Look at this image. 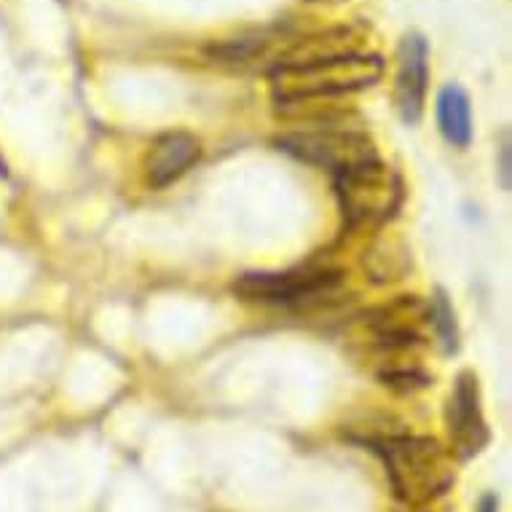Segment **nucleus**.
Wrapping results in <instances>:
<instances>
[{
	"label": "nucleus",
	"mask_w": 512,
	"mask_h": 512,
	"mask_svg": "<svg viewBox=\"0 0 512 512\" xmlns=\"http://www.w3.org/2000/svg\"><path fill=\"white\" fill-rule=\"evenodd\" d=\"M437 124L440 132L456 148H467L472 140L470 97L459 84H448L437 94Z\"/></svg>",
	"instance_id": "9d476101"
},
{
	"label": "nucleus",
	"mask_w": 512,
	"mask_h": 512,
	"mask_svg": "<svg viewBox=\"0 0 512 512\" xmlns=\"http://www.w3.org/2000/svg\"><path fill=\"white\" fill-rule=\"evenodd\" d=\"M429 84V46L421 33H408L397 46L395 105L405 124H419Z\"/></svg>",
	"instance_id": "6e6552de"
},
{
	"label": "nucleus",
	"mask_w": 512,
	"mask_h": 512,
	"mask_svg": "<svg viewBox=\"0 0 512 512\" xmlns=\"http://www.w3.org/2000/svg\"><path fill=\"white\" fill-rule=\"evenodd\" d=\"M336 194L346 226L352 231H376L397 215L405 199V183L397 169L373 159L336 175Z\"/></svg>",
	"instance_id": "7ed1b4c3"
},
{
	"label": "nucleus",
	"mask_w": 512,
	"mask_h": 512,
	"mask_svg": "<svg viewBox=\"0 0 512 512\" xmlns=\"http://www.w3.org/2000/svg\"><path fill=\"white\" fill-rule=\"evenodd\" d=\"M510 140L504 135V143L499 148V177H502V188L504 191H510Z\"/></svg>",
	"instance_id": "ddd939ff"
},
{
	"label": "nucleus",
	"mask_w": 512,
	"mask_h": 512,
	"mask_svg": "<svg viewBox=\"0 0 512 512\" xmlns=\"http://www.w3.org/2000/svg\"><path fill=\"white\" fill-rule=\"evenodd\" d=\"M478 512H499V499H496L494 494H486L480 499Z\"/></svg>",
	"instance_id": "4468645a"
},
{
	"label": "nucleus",
	"mask_w": 512,
	"mask_h": 512,
	"mask_svg": "<svg viewBox=\"0 0 512 512\" xmlns=\"http://www.w3.org/2000/svg\"><path fill=\"white\" fill-rule=\"evenodd\" d=\"M384 76V59L373 51L346 54V57L311 59L298 65L271 68L274 102L338 100L352 92H362L378 84Z\"/></svg>",
	"instance_id": "f03ea898"
},
{
	"label": "nucleus",
	"mask_w": 512,
	"mask_h": 512,
	"mask_svg": "<svg viewBox=\"0 0 512 512\" xmlns=\"http://www.w3.org/2000/svg\"><path fill=\"white\" fill-rule=\"evenodd\" d=\"M387 467V478L400 502L419 507L440 499L454 486V456L427 435H389L373 443Z\"/></svg>",
	"instance_id": "f257e3e1"
},
{
	"label": "nucleus",
	"mask_w": 512,
	"mask_h": 512,
	"mask_svg": "<svg viewBox=\"0 0 512 512\" xmlns=\"http://www.w3.org/2000/svg\"><path fill=\"white\" fill-rule=\"evenodd\" d=\"M445 427L451 435V456L462 462L478 456L491 440L480 405V381L472 370H462L456 376L454 392L445 408Z\"/></svg>",
	"instance_id": "0eeeda50"
},
{
	"label": "nucleus",
	"mask_w": 512,
	"mask_h": 512,
	"mask_svg": "<svg viewBox=\"0 0 512 512\" xmlns=\"http://www.w3.org/2000/svg\"><path fill=\"white\" fill-rule=\"evenodd\" d=\"M309 3H325V0H309Z\"/></svg>",
	"instance_id": "2eb2a0df"
},
{
	"label": "nucleus",
	"mask_w": 512,
	"mask_h": 512,
	"mask_svg": "<svg viewBox=\"0 0 512 512\" xmlns=\"http://www.w3.org/2000/svg\"><path fill=\"white\" fill-rule=\"evenodd\" d=\"M370 346L376 354L411 352L424 341L429 328V303L419 295H397L362 314Z\"/></svg>",
	"instance_id": "423d86ee"
},
{
	"label": "nucleus",
	"mask_w": 512,
	"mask_h": 512,
	"mask_svg": "<svg viewBox=\"0 0 512 512\" xmlns=\"http://www.w3.org/2000/svg\"><path fill=\"white\" fill-rule=\"evenodd\" d=\"M202 156V145L194 135L188 132H169L161 135L151 145V153L145 159V172H148V183L153 188H164V185L175 183L180 177L194 167Z\"/></svg>",
	"instance_id": "1a4fd4ad"
},
{
	"label": "nucleus",
	"mask_w": 512,
	"mask_h": 512,
	"mask_svg": "<svg viewBox=\"0 0 512 512\" xmlns=\"http://www.w3.org/2000/svg\"><path fill=\"white\" fill-rule=\"evenodd\" d=\"M411 269V250L400 236H378L365 252V271L373 282H395Z\"/></svg>",
	"instance_id": "9b49d317"
},
{
	"label": "nucleus",
	"mask_w": 512,
	"mask_h": 512,
	"mask_svg": "<svg viewBox=\"0 0 512 512\" xmlns=\"http://www.w3.org/2000/svg\"><path fill=\"white\" fill-rule=\"evenodd\" d=\"M341 271L338 269H290V271H261V274H244L236 279V295L244 301L258 303H298L325 301L333 298L341 287Z\"/></svg>",
	"instance_id": "39448f33"
},
{
	"label": "nucleus",
	"mask_w": 512,
	"mask_h": 512,
	"mask_svg": "<svg viewBox=\"0 0 512 512\" xmlns=\"http://www.w3.org/2000/svg\"><path fill=\"white\" fill-rule=\"evenodd\" d=\"M277 145L295 159L330 169L341 175L346 169L360 167L365 161L378 159L376 145L362 129V124L344 126H311V129H293L277 140Z\"/></svg>",
	"instance_id": "20e7f679"
},
{
	"label": "nucleus",
	"mask_w": 512,
	"mask_h": 512,
	"mask_svg": "<svg viewBox=\"0 0 512 512\" xmlns=\"http://www.w3.org/2000/svg\"><path fill=\"white\" fill-rule=\"evenodd\" d=\"M429 328L435 330L437 341L443 346L445 354H454L459 349V322H456V311L448 301L445 290L437 287L432 301H429Z\"/></svg>",
	"instance_id": "f8f14e48"
}]
</instances>
